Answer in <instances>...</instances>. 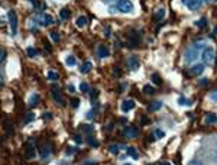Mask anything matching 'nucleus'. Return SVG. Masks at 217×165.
Listing matches in <instances>:
<instances>
[{"label": "nucleus", "mask_w": 217, "mask_h": 165, "mask_svg": "<svg viewBox=\"0 0 217 165\" xmlns=\"http://www.w3.org/2000/svg\"><path fill=\"white\" fill-rule=\"evenodd\" d=\"M201 58H203V62L206 65H213L214 64V59H216V52L211 46H207L204 48L203 54H201Z\"/></svg>", "instance_id": "nucleus-1"}, {"label": "nucleus", "mask_w": 217, "mask_h": 165, "mask_svg": "<svg viewBox=\"0 0 217 165\" xmlns=\"http://www.w3.org/2000/svg\"><path fill=\"white\" fill-rule=\"evenodd\" d=\"M35 21L39 23L41 26H48V25H52V22H54L52 16L48 15V13H38L35 16Z\"/></svg>", "instance_id": "nucleus-2"}, {"label": "nucleus", "mask_w": 217, "mask_h": 165, "mask_svg": "<svg viewBox=\"0 0 217 165\" xmlns=\"http://www.w3.org/2000/svg\"><path fill=\"white\" fill-rule=\"evenodd\" d=\"M7 18H9V25H10V32L12 35H16L18 32V15L15 10L7 12Z\"/></svg>", "instance_id": "nucleus-3"}, {"label": "nucleus", "mask_w": 217, "mask_h": 165, "mask_svg": "<svg viewBox=\"0 0 217 165\" xmlns=\"http://www.w3.org/2000/svg\"><path fill=\"white\" fill-rule=\"evenodd\" d=\"M51 91H52V97H54L55 101L59 103L61 106H65V100H64V97H62V94H61V91H59V86H58L56 83H54V84L51 86Z\"/></svg>", "instance_id": "nucleus-4"}, {"label": "nucleus", "mask_w": 217, "mask_h": 165, "mask_svg": "<svg viewBox=\"0 0 217 165\" xmlns=\"http://www.w3.org/2000/svg\"><path fill=\"white\" fill-rule=\"evenodd\" d=\"M116 9L122 13H129V12H133V3L130 0H120L116 4Z\"/></svg>", "instance_id": "nucleus-5"}, {"label": "nucleus", "mask_w": 217, "mask_h": 165, "mask_svg": "<svg viewBox=\"0 0 217 165\" xmlns=\"http://www.w3.org/2000/svg\"><path fill=\"white\" fill-rule=\"evenodd\" d=\"M197 58H198V49H197V48H190V49L185 52V62H187V64L195 61Z\"/></svg>", "instance_id": "nucleus-6"}, {"label": "nucleus", "mask_w": 217, "mask_h": 165, "mask_svg": "<svg viewBox=\"0 0 217 165\" xmlns=\"http://www.w3.org/2000/svg\"><path fill=\"white\" fill-rule=\"evenodd\" d=\"M181 1L184 3L188 9H191V10H197V9L201 7V1H203V0H181Z\"/></svg>", "instance_id": "nucleus-7"}, {"label": "nucleus", "mask_w": 217, "mask_h": 165, "mask_svg": "<svg viewBox=\"0 0 217 165\" xmlns=\"http://www.w3.org/2000/svg\"><path fill=\"white\" fill-rule=\"evenodd\" d=\"M35 154H36V148H35L33 141L31 139V141H28V143H26V158L28 159H32L33 156H35Z\"/></svg>", "instance_id": "nucleus-8"}, {"label": "nucleus", "mask_w": 217, "mask_h": 165, "mask_svg": "<svg viewBox=\"0 0 217 165\" xmlns=\"http://www.w3.org/2000/svg\"><path fill=\"white\" fill-rule=\"evenodd\" d=\"M128 67H129V70L132 71H136L139 67H141V61H139V58L138 56H130L129 59H128Z\"/></svg>", "instance_id": "nucleus-9"}, {"label": "nucleus", "mask_w": 217, "mask_h": 165, "mask_svg": "<svg viewBox=\"0 0 217 165\" xmlns=\"http://www.w3.org/2000/svg\"><path fill=\"white\" fill-rule=\"evenodd\" d=\"M138 133L139 132H138V129H136L135 126H128V128H125V131H123V136L132 139V138H136Z\"/></svg>", "instance_id": "nucleus-10"}, {"label": "nucleus", "mask_w": 217, "mask_h": 165, "mask_svg": "<svg viewBox=\"0 0 217 165\" xmlns=\"http://www.w3.org/2000/svg\"><path fill=\"white\" fill-rule=\"evenodd\" d=\"M51 154H52L51 145H43V146H41V149H39V156H41L42 159H46Z\"/></svg>", "instance_id": "nucleus-11"}, {"label": "nucleus", "mask_w": 217, "mask_h": 165, "mask_svg": "<svg viewBox=\"0 0 217 165\" xmlns=\"http://www.w3.org/2000/svg\"><path fill=\"white\" fill-rule=\"evenodd\" d=\"M135 107V101L132 99H126V100H123V103H122V106H120V109H122V111H129V110H132Z\"/></svg>", "instance_id": "nucleus-12"}, {"label": "nucleus", "mask_w": 217, "mask_h": 165, "mask_svg": "<svg viewBox=\"0 0 217 165\" xmlns=\"http://www.w3.org/2000/svg\"><path fill=\"white\" fill-rule=\"evenodd\" d=\"M129 38V41H128V45H129V48H135L136 45H138V35H136V32L135 31H130V36H128Z\"/></svg>", "instance_id": "nucleus-13"}, {"label": "nucleus", "mask_w": 217, "mask_h": 165, "mask_svg": "<svg viewBox=\"0 0 217 165\" xmlns=\"http://www.w3.org/2000/svg\"><path fill=\"white\" fill-rule=\"evenodd\" d=\"M97 54L100 58H106V56H108L110 55V51H108L107 46H104V45H100L97 48Z\"/></svg>", "instance_id": "nucleus-14"}, {"label": "nucleus", "mask_w": 217, "mask_h": 165, "mask_svg": "<svg viewBox=\"0 0 217 165\" xmlns=\"http://www.w3.org/2000/svg\"><path fill=\"white\" fill-rule=\"evenodd\" d=\"M203 71H204V64H195L191 68V74L193 76H200V74H203Z\"/></svg>", "instance_id": "nucleus-15"}, {"label": "nucleus", "mask_w": 217, "mask_h": 165, "mask_svg": "<svg viewBox=\"0 0 217 165\" xmlns=\"http://www.w3.org/2000/svg\"><path fill=\"white\" fill-rule=\"evenodd\" d=\"M91 68H93V64L90 62V61H86L83 65H81V74H87V73H90L91 71Z\"/></svg>", "instance_id": "nucleus-16"}, {"label": "nucleus", "mask_w": 217, "mask_h": 165, "mask_svg": "<svg viewBox=\"0 0 217 165\" xmlns=\"http://www.w3.org/2000/svg\"><path fill=\"white\" fill-rule=\"evenodd\" d=\"M161 107H162V103L156 100V101H153V103H151V104H149L148 110H149V111H158V110L161 109Z\"/></svg>", "instance_id": "nucleus-17"}, {"label": "nucleus", "mask_w": 217, "mask_h": 165, "mask_svg": "<svg viewBox=\"0 0 217 165\" xmlns=\"http://www.w3.org/2000/svg\"><path fill=\"white\" fill-rule=\"evenodd\" d=\"M39 99H41V97H39V94L33 93L32 96H31V99H29V106H31V107H35V106L39 103Z\"/></svg>", "instance_id": "nucleus-18"}, {"label": "nucleus", "mask_w": 217, "mask_h": 165, "mask_svg": "<svg viewBox=\"0 0 217 165\" xmlns=\"http://www.w3.org/2000/svg\"><path fill=\"white\" fill-rule=\"evenodd\" d=\"M206 123L207 125H214V123H217V114H214V113L207 114L206 116Z\"/></svg>", "instance_id": "nucleus-19"}, {"label": "nucleus", "mask_w": 217, "mask_h": 165, "mask_svg": "<svg viewBox=\"0 0 217 165\" xmlns=\"http://www.w3.org/2000/svg\"><path fill=\"white\" fill-rule=\"evenodd\" d=\"M87 22H88V21H87L86 16H78L77 21H76V25L78 26V28H84V26L87 25Z\"/></svg>", "instance_id": "nucleus-20"}, {"label": "nucleus", "mask_w": 217, "mask_h": 165, "mask_svg": "<svg viewBox=\"0 0 217 165\" xmlns=\"http://www.w3.org/2000/svg\"><path fill=\"white\" fill-rule=\"evenodd\" d=\"M81 131L90 136L91 133L94 132V126H91V125H81Z\"/></svg>", "instance_id": "nucleus-21"}, {"label": "nucleus", "mask_w": 217, "mask_h": 165, "mask_svg": "<svg viewBox=\"0 0 217 165\" xmlns=\"http://www.w3.org/2000/svg\"><path fill=\"white\" fill-rule=\"evenodd\" d=\"M122 148H123V145H110L108 146V152H111L113 155H117Z\"/></svg>", "instance_id": "nucleus-22"}, {"label": "nucleus", "mask_w": 217, "mask_h": 165, "mask_svg": "<svg viewBox=\"0 0 217 165\" xmlns=\"http://www.w3.org/2000/svg\"><path fill=\"white\" fill-rule=\"evenodd\" d=\"M163 18H165V9H159V10H156V13L153 15V19L155 21H162Z\"/></svg>", "instance_id": "nucleus-23"}, {"label": "nucleus", "mask_w": 217, "mask_h": 165, "mask_svg": "<svg viewBox=\"0 0 217 165\" xmlns=\"http://www.w3.org/2000/svg\"><path fill=\"white\" fill-rule=\"evenodd\" d=\"M128 155H130L133 159H138V158H139V154H138L136 148H133V146H129V148H128Z\"/></svg>", "instance_id": "nucleus-24"}, {"label": "nucleus", "mask_w": 217, "mask_h": 165, "mask_svg": "<svg viewBox=\"0 0 217 165\" xmlns=\"http://www.w3.org/2000/svg\"><path fill=\"white\" fill-rule=\"evenodd\" d=\"M59 18H61L62 21H67V19L70 18V9H68V7L61 9V12H59Z\"/></svg>", "instance_id": "nucleus-25"}, {"label": "nucleus", "mask_w": 217, "mask_h": 165, "mask_svg": "<svg viewBox=\"0 0 217 165\" xmlns=\"http://www.w3.org/2000/svg\"><path fill=\"white\" fill-rule=\"evenodd\" d=\"M46 78H48L49 81H56V80L59 78V76H58V73H56V71H48Z\"/></svg>", "instance_id": "nucleus-26"}, {"label": "nucleus", "mask_w": 217, "mask_h": 165, "mask_svg": "<svg viewBox=\"0 0 217 165\" xmlns=\"http://www.w3.org/2000/svg\"><path fill=\"white\" fill-rule=\"evenodd\" d=\"M65 64L68 67H74L77 64V61H76V58L73 56V55H68L67 58H65Z\"/></svg>", "instance_id": "nucleus-27"}, {"label": "nucleus", "mask_w": 217, "mask_h": 165, "mask_svg": "<svg viewBox=\"0 0 217 165\" xmlns=\"http://www.w3.org/2000/svg\"><path fill=\"white\" fill-rule=\"evenodd\" d=\"M87 143H88L90 146H93V148H97V146H98V141L96 139V138H93L91 135L87 138Z\"/></svg>", "instance_id": "nucleus-28"}, {"label": "nucleus", "mask_w": 217, "mask_h": 165, "mask_svg": "<svg viewBox=\"0 0 217 165\" xmlns=\"http://www.w3.org/2000/svg\"><path fill=\"white\" fill-rule=\"evenodd\" d=\"M26 54H28L29 58H35L38 52H36V49H35L33 46H28V48H26Z\"/></svg>", "instance_id": "nucleus-29"}, {"label": "nucleus", "mask_w": 217, "mask_h": 165, "mask_svg": "<svg viewBox=\"0 0 217 165\" xmlns=\"http://www.w3.org/2000/svg\"><path fill=\"white\" fill-rule=\"evenodd\" d=\"M151 80H152V83L156 84V86H161V84H162V80H161V77H159L158 74H152Z\"/></svg>", "instance_id": "nucleus-30"}, {"label": "nucleus", "mask_w": 217, "mask_h": 165, "mask_svg": "<svg viewBox=\"0 0 217 165\" xmlns=\"http://www.w3.org/2000/svg\"><path fill=\"white\" fill-rule=\"evenodd\" d=\"M194 48H197V49H201V48H207L206 41H204V39H200V41H197V42L194 44Z\"/></svg>", "instance_id": "nucleus-31"}, {"label": "nucleus", "mask_w": 217, "mask_h": 165, "mask_svg": "<svg viewBox=\"0 0 217 165\" xmlns=\"http://www.w3.org/2000/svg\"><path fill=\"white\" fill-rule=\"evenodd\" d=\"M143 93H145V94H153V93H155V88L148 84V86L143 87Z\"/></svg>", "instance_id": "nucleus-32"}, {"label": "nucleus", "mask_w": 217, "mask_h": 165, "mask_svg": "<svg viewBox=\"0 0 217 165\" xmlns=\"http://www.w3.org/2000/svg\"><path fill=\"white\" fill-rule=\"evenodd\" d=\"M206 25H207V19H206V18H201L200 21H197V22H195V26H198V28H204Z\"/></svg>", "instance_id": "nucleus-33"}, {"label": "nucleus", "mask_w": 217, "mask_h": 165, "mask_svg": "<svg viewBox=\"0 0 217 165\" xmlns=\"http://www.w3.org/2000/svg\"><path fill=\"white\" fill-rule=\"evenodd\" d=\"M153 135H155L156 138H159V139H161V138H165V132H163L162 129H155V131H153Z\"/></svg>", "instance_id": "nucleus-34"}, {"label": "nucleus", "mask_w": 217, "mask_h": 165, "mask_svg": "<svg viewBox=\"0 0 217 165\" xmlns=\"http://www.w3.org/2000/svg\"><path fill=\"white\" fill-rule=\"evenodd\" d=\"M80 90H81L83 93H88V91H90V87H88L87 83H81V84H80Z\"/></svg>", "instance_id": "nucleus-35"}, {"label": "nucleus", "mask_w": 217, "mask_h": 165, "mask_svg": "<svg viewBox=\"0 0 217 165\" xmlns=\"http://www.w3.org/2000/svg\"><path fill=\"white\" fill-rule=\"evenodd\" d=\"M4 126H6V133H7V135L10 136V135H12V126H10V122H9V120H6V122H4Z\"/></svg>", "instance_id": "nucleus-36"}, {"label": "nucleus", "mask_w": 217, "mask_h": 165, "mask_svg": "<svg viewBox=\"0 0 217 165\" xmlns=\"http://www.w3.org/2000/svg\"><path fill=\"white\" fill-rule=\"evenodd\" d=\"M178 103H180V104H193V100H187V99H184V97H180Z\"/></svg>", "instance_id": "nucleus-37"}, {"label": "nucleus", "mask_w": 217, "mask_h": 165, "mask_svg": "<svg viewBox=\"0 0 217 165\" xmlns=\"http://www.w3.org/2000/svg\"><path fill=\"white\" fill-rule=\"evenodd\" d=\"M51 38L54 42H59V33L58 32H51Z\"/></svg>", "instance_id": "nucleus-38"}, {"label": "nucleus", "mask_w": 217, "mask_h": 165, "mask_svg": "<svg viewBox=\"0 0 217 165\" xmlns=\"http://www.w3.org/2000/svg\"><path fill=\"white\" fill-rule=\"evenodd\" d=\"M71 106H73L74 109H77V107L80 106V100L77 99V97H74V99H71Z\"/></svg>", "instance_id": "nucleus-39"}, {"label": "nucleus", "mask_w": 217, "mask_h": 165, "mask_svg": "<svg viewBox=\"0 0 217 165\" xmlns=\"http://www.w3.org/2000/svg\"><path fill=\"white\" fill-rule=\"evenodd\" d=\"M33 119H35V114H33V113H29V114H28V117L25 119V125H28V123H29V122H32Z\"/></svg>", "instance_id": "nucleus-40"}, {"label": "nucleus", "mask_w": 217, "mask_h": 165, "mask_svg": "<svg viewBox=\"0 0 217 165\" xmlns=\"http://www.w3.org/2000/svg\"><path fill=\"white\" fill-rule=\"evenodd\" d=\"M42 119L45 122H46V120H51V119H52V114H51V113H43V114H42Z\"/></svg>", "instance_id": "nucleus-41"}, {"label": "nucleus", "mask_w": 217, "mask_h": 165, "mask_svg": "<svg viewBox=\"0 0 217 165\" xmlns=\"http://www.w3.org/2000/svg\"><path fill=\"white\" fill-rule=\"evenodd\" d=\"M4 58H6V51L0 49V61H4Z\"/></svg>", "instance_id": "nucleus-42"}, {"label": "nucleus", "mask_w": 217, "mask_h": 165, "mask_svg": "<svg viewBox=\"0 0 217 165\" xmlns=\"http://www.w3.org/2000/svg\"><path fill=\"white\" fill-rule=\"evenodd\" d=\"M76 151H77L76 148H68V149H67V155H73Z\"/></svg>", "instance_id": "nucleus-43"}, {"label": "nucleus", "mask_w": 217, "mask_h": 165, "mask_svg": "<svg viewBox=\"0 0 217 165\" xmlns=\"http://www.w3.org/2000/svg\"><path fill=\"white\" fill-rule=\"evenodd\" d=\"M210 99L213 100V101H217V91H214V93L210 94Z\"/></svg>", "instance_id": "nucleus-44"}, {"label": "nucleus", "mask_w": 217, "mask_h": 165, "mask_svg": "<svg viewBox=\"0 0 217 165\" xmlns=\"http://www.w3.org/2000/svg\"><path fill=\"white\" fill-rule=\"evenodd\" d=\"M74 139H76L77 143H81V142H83V139H81V136H80V135H76V136H74Z\"/></svg>", "instance_id": "nucleus-45"}, {"label": "nucleus", "mask_w": 217, "mask_h": 165, "mask_svg": "<svg viewBox=\"0 0 217 165\" xmlns=\"http://www.w3.org/2000/svg\"><path fill=\"white\" fill-rule=\"evenodd\" d=\"M188 165H203L200 161H197V159H194V161H190V164Z\"/></svg>", "instance_id": "nucleus-46"}, {"label": "nucleus", "mask_w": 217, "mask_h": 165, "mask_svg": "<svg viewBox=\"0 0 217 165\" xmlns=\"http://www.w3.org/2000/svg\"><path fill=\"white\" fill-rule=\"evenodd\" d=\"M207 83H208V81H207V78H203V80L200 81V84H201L203 87H206V86H207Z\"/></svg>", "instance_id": "nucleus-47"}, {"label": "nucleus", "mask_w": 217, "mask_h": 165, "mask_svg": "<svg viewBox=\"0 0 217 165\" xmlns=\"http://www.w3.org/2000/svg\"><path fill=\"white\" fill-rule=\"evenodd\" d=\"M68 91H71V93H74V91H76V87H74L73 84H70V86H68Z\"/></svg>", "instance_id": "nucleus-48"}, {"label": "nucleus", "mask_w": 217, "mask_h": 165, "mask_svg": "<svg viewBox=\"0 0 217 165\" xmlns=\"http://www.w3.org/2000/svg\"><path fill=\"white\" fill-rule=\"evenodd\" d=\"M90 96H91V99H94V97H97V91H96V90H93Z\"/></svg>", "instance_id": "nucleus-49"}, {"label": "nucleus", "mask_w": 217, "mask_h": 165, "mask_svg": "<svg viewBox=\"0 0 217 165\" xmlns=\"http://www.w3.org/2000/svg\"><path fill=\"white\" fill-rule=\"evenodd\" d=\"M114 46H116V49H119L120 46H122V44H120V41H116V42H114Z\"/></svg>", "instance_id": "nucleus-50"}, {"label": "nucleus", "mask_w": 217, "mask_h": 165, "mask_svg": "<svg viewBox=\"0 0 217 165\" xmlns=\"http://www.w3.org/2000/svg\"><path fill=\"white\" fill-rule=\"evenodd\" d=\"M155 138H156L155 135H151V136H149V142H155Z\"/></svg>", "instance_id": "nucleus-51"}, {"label": "nucleus", "mask_w": 217, "mask_h": 165, "mask_svg": "<svg viewBox=\"0 0 217 165\" xmlns=\"http://www.w3.org/2000/svg\"><path fill=\"white\" fill-rule=\"evenodd\" d=\"M113 71H114V74H116V76H120V73H119L120 70H119V68H113Z\"/></svg>", "instance_id": "nucleus-52"}, {"label": "nucleus", "mask_w": 217, "mask_h": 165, "mask_svg": "<svg viewBox=\"0 0 217 165\" xmlns=\"http://www.w3.org/2000/svg\"><path fill=\"white\" fill-rule=\"evenodd\" d=\"M104 33H106V36H108V35H110V28H107V31H106Z\"/></svg>", "instance_id": "nucleus-53"}, {"label": "nucleus", "mask_w": 217, "mask_h": 165, "mask_svg": "<svg viewBox=\"0 0 217 165\" xmlns=\"http://www.w3.org/2000/svg\"><path fill=\"white\" fill-rule=\"evenodd\" d=\"M161 165H171V164H169V162H166V161H165V162H162V164H161Z\"/></svg>", "instance_id": "nucleus-54"}, {"label": "nucleus", "mask_w": 217, "mask_h": 165, "mask_svg": "<svg viewBox=\"0 0 217 165\" xmlns=\"http://www.w3.org/2000/svg\"><path fill=\"white\" fill-rule=\"evenodd\" d=\"M203 1H213V0H203Z\"/></svg>", "instance_id": "nucleus-55"}, {"label": "nucleus", "mask_w": 217, "mask_h": 165, "mask_svg": "<svg viewBox=\"0 0 217 165\" xmlns=\"http://www.w3.org/2000/svg\"><path fill=\"white\" fill-rule=\"evenodd\" d=\"M87 165H93V162H88V164H87Z\"/></svg>", "instance_id": "nucleus-56"}, {"label": "nucleus", "mask_w": 217, "mask_h": 165, "mask_svg": "<svg viewBox=\"0 0 217 165\" xmlns=\"http://www.w3.org/2000/svg\"><path fill=\"white\" fill-rule=\"evenodd\" d=\"M123 165H132V164H123Z\"/></svg>", "instance_id": "nucleus-57"}, {"label": "nucleus", "mask_w": 217, "mask_h": 165, "mask_svg": "<svg viewBox=\"0 0 217 165\" xmlns=\"http://www.w3.org/2000/svg\"><path fill=\"white\" fill-rule=\"evenodd\" d=\"M216 156H217V151H216Z\"/></svg>", "instance_id": "nucleus-58"}, {"label": "nucleus", "mask_w": 217, "mask_h": 165, "mask_svg": "<svg viewBox=\"0 0 217 165\" xmlns=\"http://www.w3.org/2000/svg\"><path fill=\"white\" fill-rule=\"evenodd\" d=\"M117 1H120V0H117Z\"/></svg>", "instance_id": "nucleus-59"}]
</instances>
